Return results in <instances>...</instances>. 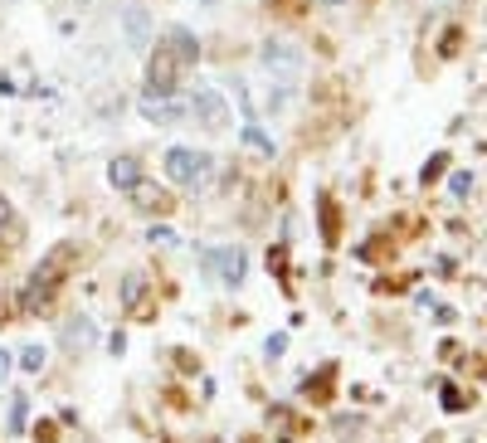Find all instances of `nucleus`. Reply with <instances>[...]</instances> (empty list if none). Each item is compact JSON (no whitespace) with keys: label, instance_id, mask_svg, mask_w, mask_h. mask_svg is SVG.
Returning <instances> with one entry per match:
<instances>
[{"label":"nucleus","instance_id":"20e7f679","mask_svg":"<svg viewBox=\"0 0 487 443\" xmlns=\"http://www.w3.org/2000/svg\"><path fill=\"white\" fill-rule=\"evenodd\" d=\"M191 112L210 127V132H224L229 127V103H224V93H214V88H195L191 93Z\"/></svg>","mask_w":487,"mask_h":443},{"label":"nucleus","instance_id":"b1692460","mask_svg":"<svg viewBox=\"0 0 487 443\" xmlns=\"http://www.w3.org/2000/svg\"><path fill=\"white\" fill-rule=\"evenodd\" d=\"M326 5H347V0H326Z\"/></svg>","mask_w":487,"mask_h":443},{"label":"nucleus","instance_id":"5701e85b","mask_svg":"<svg viewBox=\"0 0 487 443\" xmlns=\"http://www.w3.org/2000/svg\"><path fill=\"white\" fill-rule=\"evenodd\" d=\"M10 366H16V355H10V351H0V385L10 380Z\"/></svg>","mask_w":487,"mask_h":443},{"label":"nucleus","instance_id":"7ed1b4c3","mask_svg":"<svg viewBox=\"0 0 487 443\" xmlns=\"http://www.w3.org/2000/svg\"><path fill=\"white\" fill-rule=\"evenodd\" d=\"M176 83H181V64L171 59L166 49H156L151 64H147V93L151 98H171V93H176Z\"/></svg>","mask_w":487,"mask_h":443},{"label":"nucleus","instance_id":"f03ea898","mask_svg":"<svg viewBox=\"0 0 487 443\" xmlns=\"http://www.w3.org/2000/svg\"><path fill=\"white\" fill-rule=\"evenodd\" d=\"M166 176H171V185H181V191H200V185L210 180V156L191 151V147H171L166 151Z\"/></svg>","mask_w":487,"mask_h":443},{"label":"nucleus","instance_id":"4468645a","mask_svg":"<svg viewBox=\"0 0 487 443\" xmlns=\"http://www.w3.org/2000/svg\"><path fill=\"white\" fill-rule=\"evenodd\" d=\"M88 341H93V322L74 317V322L64 326V346H68V351H83V346H88Z\"/></svg>","mask_w":487,"mask_h":443},{"label":"nucleus","instance_id":"2eb2a0df","mask_svg":"<svg viewBox=\"0 0 487 443\" xmlns=\"http://www.w3.org/2000/svg\"><path fill=\"white\" fill-rule=\"evenodd\" d=\"M239 137H244V147H249L254 156H268V161H274V137H264V127H254V122H249Z\"/></svg>","mask_w":487,"mask_h":443},{"label":"nucleus","instance_id":"9b49d317","mask_svg":"<svg viewBox=\"0 0 487 443\" xmlns=\"http://www.w3.org/2000/svg\"><path fill=\"white\" fill-rule=\"evenodd\" d=\"M122 25H127V39H132V49H147V39H151V20H147V10H141V5L122 10Z\"/></svg>","mask_w":487,"mask_h":443},{"label":"nucleus","instance_id":"6e6552de","mask_svg":"<svg viewBox=\"0 0 487 443\" xmlns=\"http://www.w3.org/2000/svg\"><path fill=\"white\" fill-rule=\"evenodd\" d=\"M127 195H132V205H137V210H147V214H161V210H171V195H166L156 180H147V176H141V180H137Z\"/></svg>","mask_w":487,"mask_h":443},{"label":"nucleus","instance_id":"aec40b11","mask_svg":"<svg viewBox=\"0 0 487 443\" xmlns=\"http://www.w3.org/2000/svg\"><path fill=\"white\" fill-rule=\"evenodd\" d=\"M147 239H151V244H166V249H171V244H176V230H166V224H151Z\"/></svg>","mask_w":487,"mask_h":443},{"label":"nucleus","instance_id":"f3484780","mask_svg":"<svg viewBox=\"0 0 487 443\" xmlns=\"http://www.w3.org/2000/svg\"><path fill=\"white\" fill-rule=\"evenodd\" d=\"M25 419H30V399H16V405H10V434H20V428H25Z\"/></svg>","mask_w":487,"mask_h":443},{"label":"nucleus","instance_id":"f8f14e48","mask_svg":"<svg viewBox=\"0 0 487 443\" xmlns=\"http://www.w3.org/2000/svg\"><path fill=\"white\" fill-rule=\"evenodd\" d=\"M122 307H127V317H141V312H147V278L141 273H132L122 283Z\"/></svg>","mask_w":487,"mask_h":443},{"label":"nucleus","instance_id":"0eeeda50","mask_svg":"<svg viewBox=\"0 0 487 443\" xmlns=\"http://www.w3.org/2000/svg\"><path fill=\"white\" fill-rule=\"evenodd\" d=\"M161 49H166L171 59L181 64V68L200 59V39H195L191 30H185V25H171V30H166V39H161Z\"/></svg>","mask_w":487,"mask_h":443},{"label":"nucleus","instance_id":"6ab92c4d","mask_svg":"<svg viewBox=\"0 0 487 443\" xmlns=\"http://www.w3.org/2000/svg\"><path fill=\"white\" fill-rule=\"evenodd\" d=\"M472 185H478V176H472V170H458V176H453V195H458V200L472 195Z\"/></svg>","mask_w":487,"mask_h":443},{"label":"nucleus","instance_id":"39448f33","mask_svg":"<svg viewBox=\"0 0 487 443\" xmlns=\"http://www.w3.org/2000/svg\"><path fill=\"white\" fill-rule=\"evenodd\" d=\"M205 268H210V273H220L224 288H239L244 273H249V259H244V249H210Z\"/></svg>","mask_w":487,"mask_h":443},{"label":"nucleus","instance_id":"4be33fe9","mask_svg":"<svg viewBox=\"0 0 487 443\" xmlns=\"http://www.w3.org/2000/svg\"><path fill=\"white\" fill-rule=\"evenodd\" d=\"M264 351H268V361H274V355L288 351V336H268V341H264Z\"/></svg>","mask_w":487,"mask_h":443},{"label":"nucleus","instance_id":"a211bd4d","mask_svg":"<svg viewBox=\"0 0 487 443\" xmlns=\"http://www.w3.org/2000/svg\"><path fill=\"white\" fill-rule=\"evenodd\" d=\"M443 166H449V156H443V151H439V156H429L424 170H420V180H424V185H429V180H439V176H443Z\"/></svg>","mask_w":487,"mask_h":443},{"label":"nucleus","instance_id":"1a4fd4ad","mask_svg":"<svg viewBox=\"0 0 487 443\" xmlns=\"http://www.w3.org/2000/svg\"><path fill=\"white\" fill-rule=\"evenodd\" d=\"M141 118H147V122H181L185 118V108L176 103V98H141Z\"/></svg>","mask_w":487,"mask_h":443},{"label":"nucleus","instance_id":"f257e3e1","mask_svg":"<svg viewBox=\"0 0 487 443\" xmlns=\"http://www.w3.org/2000/svg\"><path fill=\"white\" fill-rule=\"evenodd\" d=\"M68 263H74V244H59V249H54L49 259L30 273V288H25V307H30V312H35V307H45L49 297H54V288H59V278L68 273Z\"/></svg>","mask_w":487,"mask_h":443},{"label":"nucleus","instance_id":"ddd939ff","mask_svg":"<svg viewBox=\"0 0 487 443\" xmlns=\"http://www.w3.org/2000/svg\"><path fill=\"white\" fill-rule=\"evenodd\" d=\"M0 88L5 93H16V98H25V93H35V78H30V68H10V74H0Z\"/></svg>","mask_w":487,"mask_h":443},{"label":"nucleus","instance_id":"9d476101","mask_svg":"<svg viewBox=\"0 0 487 443\" xmlns=\"http://www.w3.org/2000/svg\"><path fill=\"white\" fill-rule=\"evenodd\" d=\"M108 180L127 195V191H132V185L141 180V166L132 161V156H112V161H108Z\"/></svg>","mask_w":487,"mask_h":443},{"label":"nucleus","instance_id":"dca6fc26","mask_svg":"<svg viewBox=\"0 0 487 443\" xmlns=\"http://www.w3.org/2000/svg\"><path fill=\"white\" fill-rule=\"evenodd\" d=\"M45 361H49V351L39 346V341H30V346L20 351V370H30V376H39V370H45Z\"/></svg>","mask_w":487,"mask_h":443},{"label":"nucleus","instance_id":"423d86ee","mask_svg":"<svg viewBox=\"0 0 487 443\" xmlns=\"http://www.w3.org/2000/svg\"><path fill=\"white\" fill-rule=\"evenodd\" d=\"M264 68H268V74L278 68V74L297 78V74H303V49L288 45V39H268V45H264Z\"/></svg>","mask_w":487,"mask_h":443},{"label":"nucleus","instance_id":"412c9836","mask_svg":"<svg viewBox=\"0 0 487 443\" xmlns=\"http://www.w3.org/2000/svg\"><path fill=\"white\" fill-rule=\"evenodd\" d=\"M443 409H449V414H458V409H463V395H458L453 385H443Z\"/></svg>","mask_w":487,"mask_h":443}]
</instances>
